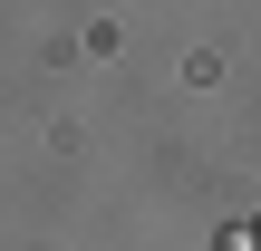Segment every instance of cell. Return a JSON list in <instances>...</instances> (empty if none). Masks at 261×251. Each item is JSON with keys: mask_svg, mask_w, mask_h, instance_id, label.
Returning <instances> with one entry per match:
<instances>
[{"mask_svg": "<svg viewBox=\"0 0 261 251\" xmlns=\"http://www.w3.org/2000/svg\"><path fill=\"white\" fill-rule=\"evenodd\" d=\"M242 251H261V213H252V232H242Z\"/></svg>", "mask_w": 261, "mask_h": 251, "instance_id": "1", "label": "cell"}]
</instances>
